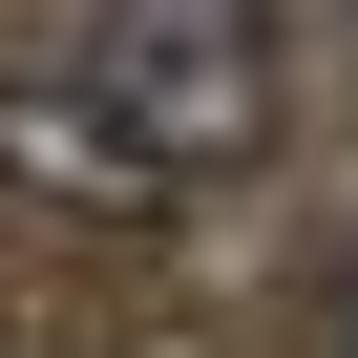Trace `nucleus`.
<instances>
[{"label":"nucleus","instance_id":"f257e3e1","mask_svg":"<svg viewBox=\"0 0 358 358\" xmlns=\"http://www.w3.org/2000/svg\"><path fill=\"white\" fill-rule=\"evenodd\" d=\"M253 127H274V0H106L85 64L0 106L22 190H85V211L190 190V169H232Z\"/></svg>","mask_w":358,"mask_h":358}]
</instances>
